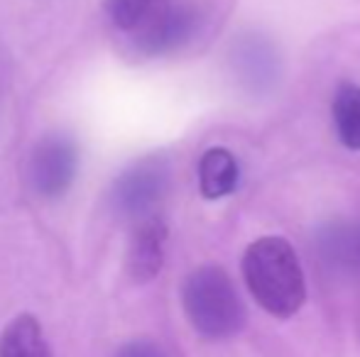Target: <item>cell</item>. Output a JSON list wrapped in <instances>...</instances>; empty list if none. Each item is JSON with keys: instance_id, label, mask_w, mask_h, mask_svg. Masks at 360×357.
<instances>
[{"instance_id": "1", "label": "cell", "mask_w": 360, "mask_h": 357, "mask_svg": "<svg viewBox=\"0 0 360 357\" xmlns=\"http://www.w3.org/2000/svg\"><path fill=\"white\" fill-rule=\"evenodd\" d=\"M243 279L250 296L275 318H292L307 301V281L294 245L280 235H265L248 245Z\"/></svg>"}, {"instance_id": "2", "label": "cell", "mask_w": 360, "mask_h": 357, "mask_svg": "<svg viewBox=\"0 0 360 357\" xmlns=\"http://www.w3.org/2000/svg\"><path fill=\"white\" fill-rule=\"evenodd\" d=\"M181 306L199 335L209 340L233 338L245 323V309L226 269L204 264L181 286Z\"/></svg>"}, {"instance_id": "3", "label": "cell", "mask_w": 360, "mask_h": 357, "mask_svg": "<svg viewBox=\"0 0 360 357\" xmlns=\"http://www.w3.org/2000/svg\"><path fill=\"white\" fill-rule=\"evenodd\" d=\"M167 186H169V167L165 159H143L115 179L113 191H110V203H113L115 213L123 218H150L155 215L160 201L165 198Z\"/></svg>"}, {"instance_id": "4", "label": "cell", "mask_w": 360, "mask_h": 357, "mask_svg": "<svg viewBox=\"0 0 360 357\" xmlns=\"http://www.w3.org/2000/svg\"><path fill=\"white\" fill-rule=\"evenodd\" d=\"M79 169V149L69 135L54 133L34 144L27 164V179L39 198H59L69 191Z\"/></svg>"}, {"instance_id": "5", "label": "cell", "mask_w": 360, "mask_h": 357, "mask_svg": "<svg viewBox=\"0 0 360 357\" xmlns=\"http://www.w3.org/2000/svg\"><path fill=\"white\" fill-rule=\"evenodd\" d=\"M196 27H199V13L194 5L167 3L135 29L138 32L135 44L147 57H157L186 44L194 37Z\"/></svg>"}, {"instance_id": "6", "label": "cell", "mask_w": 360, "mask_h": 357, "mask_svg": "<svg viewBox=\"0 0 360 357\" xmlns=\"http://www.w3.org/2000/svg\"><path fill=\"white\" fill-rule=\"evenodd\" d=\"M169 230L160 215L138 220L128 248V274L138 284H147L162 271Z\"/></svg>"}, {"instance_id": "7", "label": "cell", "mask_w": 360, "mask_h": 357, "mask_svg": "<svg viewBox=\"0 0 360 357\" xmlns=\"http://www.w3.org/2000/svg\"><path fill=\"white\" fill-rule=\"evenodd\" d=\"M240 179V167L231 149L211 147L201 154L199 162V189L206 201L226 198L236 191Z\"/></svg>"}, {"instance_id": "8", "label": "cell", "mask_w": 360, "mask_h": 357, "mask_svg": "<svg viewBox=\"0 0 360 357\" xmlns=\"http://www.w3.org/2000/svg\"><path fill=\"white\" fill-rule=\"evenodd\" d=\"M0 357H52L39 321L30 314L13 318L0 333Z\"/></svg>"}, {"instance_id": "9", "label": "cell", "mask_w": 360, "mask_h": 357, "mask_svg": "<svg viewBox=\"0 0 360 357\" xmlns=\"http://www.w3.org/2000/svg\"><path fill=\"white\" fill-rule=\"evenodd\" d=\"M333 125H336L338 142L346 149H360V86L341 83L331 103Z\"/></svg>"}, {"instance_id": "10", "label": "cell", "mask_w": 360, "mask_h": 357, "mask_svg": "<svg viewBox=\"0 0 360 357\" xmlns=\"http://www.w3.org/2000/svg\"><path fill=\"white\" fill-rule=\"evenodd\" d=\"M167 3L169 0H108L105 3V13H108L110 22L118 29L135 32L150 15H155Z\"/></svg>"}, {"instance_id": "11", "label": "cell", "mask_w": 360, "mask_h": 357, "mask_svg": "<svg viewBox=\"0 0 360 357\" xmlns=\"http://www.w3.org/2000/svg\"><path fill=\"white\" fill-rule=\"evenodd\" d=\"M115 357H167V353L150 340H133V343L123 345Z\"/></svg>"}, {"instance_id": "12", "label": "cell", "mask_w": 360, "mask_h": 357, "mask_svg": "<svg viewBox=\"0 0 360 357\" xmlns=\"http://www.w3.org/2000/svg\"><path fill=\"white\" fill-rule=\"evenodd\" d=\"M358 257H360V240H358Z\"/></svg>"}]
</instances>
